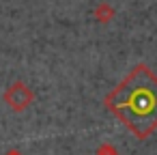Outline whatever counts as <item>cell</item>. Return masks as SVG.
Masks as SVG:
<instances>
[{"instance_id": "obj_2", "label": "cell", "mask_w": 157, "mask_h": 155, "mask_svg": "<svg viewBox=\"0 0 157 155\" xmlns=\"http://www.w3.org/2000/svg\"><path fill=\"white\" fill-rule=\"evenodd\" d=\"M2 99H5V103H7L13 112H24V110H28L30 103L35 101V93L28 88L26 82L17 80V82H13V84L7 86V91L2 93Z\"/></svg>"}, {"instance_id": "obj_4", "label": "cell", "mask_w": 157, "mask_h": 155, "mask_svg": "<svg viewBox=\"0 0 157 155\" xmlns=\"http://www.w3.org/2000/svg\"><path fill=\"white\" fill-rule=\"evenodd\" d=\"M95 155H121V153H118V149H116L114 144H110V142H103V144H99V146H97Z\"/></svg>"}, {"instance_id": "obj_5", "label": "cell", "mask_w": 157, "mask_h": 155, "mask_svg": "<svg viewBox=\"0 0 157 155\" xmlns=\"http://www.w3.org/2000/svg\"><path fill=\"white\" fill-rule=\"evenodd\" d=\"M5 155H24V153H22V151H17V149H9Z\"/></svg>"}, {"instance_id": "obj_1", "label": "cell", "mask_w": 157, "mask_h": 155, "mask_svg": "<svg viewBox=\"0 0 157 155\" xmlns=\"http://www.w3.org/2000/svg\"><path fill=\"white\" fill-rule=\"evenodd\" d=\"M103 106L138 140H146L157 129V76L138 63L105 95Z\"/></svg>"}, {"instance_id": "obj_3", "label": "cell", "mask_w": 157, "mask_h": 155, "mask_svg": "<svg viewBox=\"0 0 157 155\" xmlns=\"http://www.w3.org/2000/svg\"><path fill=\"white\" fill-rule=\"evenodd\" d=\"M93 17H95V22H99V24H110V22L116 17V9H114L110 2H99V5L93 9Z\"/></svg>"}]
</instances>
